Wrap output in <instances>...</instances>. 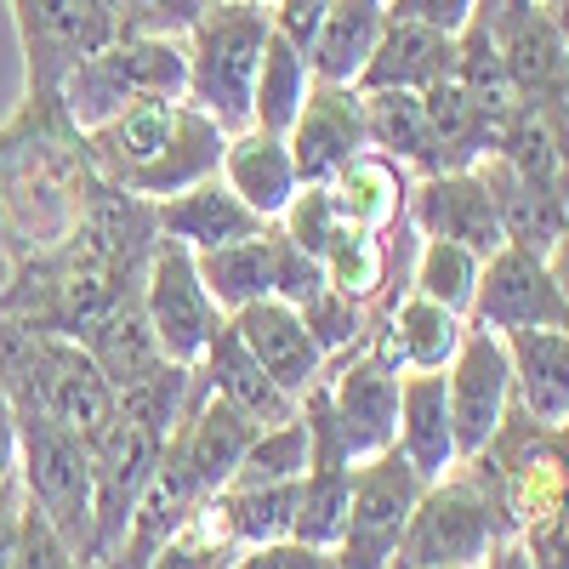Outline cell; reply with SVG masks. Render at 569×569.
<instances>
[{
    "mask_svg": "<svg viewBox=\"0 0 569 569\" xmlns=\"http://www.w3.org/2000/svg\"><path fill=\"white\" fill-rule=\"evenodd\" d=\"M410 188H416V171H405L399 160L365 149V154H353L337 177L325 182V194H330V206H337V217L348 228L393 233L410 217Z\"/></svg>",
    "mask_w": 569,
    "mask_h": 569,
    "instance_id": "cell-21",
    "label": "cell"
},
{
    "mask_svg": "<svg viewBox=\"0 0 569 569\" xmlns=\"http://www.w3.org/2000/svg\"><path fill=\"white\" fill-rule=\"evenodd\" d=\"M228 325H233V337L251 348V359H257L297 405L325 382L330 359H325V348L313 342L308 319H302L291 302L262 297V302H251V308H240V313H228Z\"/></svg>",
    "mask_w": 569,
    "mask_h": 569,
    "instance_id": "cell-15",
    "label": "cell"
},
{
    "mask_svg": "<svg viewBox=\"0 0 569 569\" xmlns=\"http://www.w3.org/2000/svg\"><path fill=\"white\" fill-rule=\"evenodd\" d=\"M233 569H337V552L308 547V541H262V547H240Z\"/></svg>",
    "mask_w": 569,
    "mask_h": 569,
    "instance_id": "cell-39",
    "label": "cell"
},
{
    "mask_svg": "<svg viewBox=\"0 0 569 569\" xmlns=\"http://www.w3.org/2000/svg\"><path fill=\"white\" fill-rule=\"evenodd\" d=\"M12 569H86V558L46 525V518L29 507L23 512V541H18V558H12Z\"/></svg>",
    "mask_w": 569,
    "mask_h": 569,
    "instance_id": "cell-38",
    "label": "cell"
},
{
    "mask_svg": "<svg viewBox=\"0 0 569 569\" xmlns=\"http://www.w3.org/2000/svg\"><path fill=\"white\" fill-rule=\"evenodd\" d=\"M365 98V142L399 160L416 177H433V137H427L421 91H359Z\"/></svg>",
    "mask_w": 569,
    "mask_h": 569,
    "instance_id": "cell-28",
    "label": "cell"
},
{
    "mask_svg": "<svg viewBox=\"0 0 569 569\" xmlns=\"http://www.w3.org/2000/svg\"><path fill=\"white\" fill-rule=\"evenodd\" d=\"M228 149V131L217 120H206L194 103H149L131 109L98 131H86V154L109 188L131 200H171L182 188H194L206 177H217Z\"/></svg>",
    "mask_w": 569,
    "mask_h": 569,
    "instance_id": "cell-2",
    "label": "cell"
},
{
    "mask_svg": "<svg viewBox=\"0 0 569 569\" xmlns=\"http://www.w3.org/2000/svg\"><path fill=\"white\" fill-rule=\"evenodd\" d=\"M246 7H273V0H246Z\"/></svg>",
    "mask_w": 569,
    "mask_h": 569,
    "instance_id": "cell-46",
    "label": "cell"
},
{
    "mask_svg": "<svg viewBox=\"0 0 569 569\" xmlns=\"http://www.w3.org/2000/svg\"><path fill=\"white\" fill-rule=\"evenodd\" d=\"M120 34H171L182 40L188 29L200 23V12L211 0H109Z\"/></svg>",
    "mask_w": 569,
    "mask_h": 569,
    "instance_id": "cell-37",
    "label": "cell"
},
{
    "mask_svg": "<svg viewBox=\"0 0 569 569\" xmlns=\"http://www.w3.org/2000/svg\"><path fill=\"white\" fill-rule=\"evenodd\" d=\"M233 558H240V541L217 525V512H211V501H206V507L154 552L149 569H233Z\"/></svg>",
    "mask_w": 569,
    "mask_h": 569,
    "instance_id": "cell-35",
    "label": "cell"
},
{
    "mask_svg": "<svg viewBox=\"0 0 569 569\" xmlns=\"http://www.w3.org/2000/svg\"><path fill=\"white\" fill-rule=\"evenodd\" d=\"M456 74V40L439 29H421L405 18H388L382 40L359 74V91H427Z\"/></svg>",
    "mask_w": 569,
    "mask_h": 569,
    "instance_id": "cell-24",
    "label": "cell"
},
{
    "mask_svg": "<svg viewBox=\"0 0 569 569\" xmlns=\"http://www.w3.org/2000/svg\"><path fill=\"white\" fill-rule=\"evenodd\" d=\"M86 137L63 120L58 98H23L18 120L0 131V228L12 233L7 257H40L69 240L98 194Z\"/></svg>",
    "mask_w": 569,
    "mask_h": 569,
    "instance_id": "cell-1",
    "label": "cell"
},
{
    "mask_svg": "<svg viewBox=\"0 0 569 569\" xmlns=\"http://www.w3.org/2000/svg\"><path fill=\"white\" fill-rule=\"evenodd\" d=\"M325 7L330 0H273V29L284 34V40H297L302 52H308V40H313V29H319V18H325Z\"/></svg>",
    "mask_w": 569,
    "mask_h": 569,
    "instance_id": "cell-42",
    "label": "cell"
},
{
    "mask_svg": "<svg viewBox=\"0 0 569 569\" xmlns=\"http://www.w3.org/2000/svg\"><path fill=\"white\" fill-rule=\"evenodd\" d=\"M501 342L512 359V410L558 433L569 421V330H518Z\"/></svg>",
    "mask_w": 569,
    "mask_h": 569,
    "instance_id": "cell-20",
    "label": "cell"
},
{
    "mask_svg": "<svg viewBox=\"0 0 569 569\" xmlns=\"http://www.w3.org/2000/svg\"><path fill=\"white\" fill-rule=\"evenodd\" d=\"M541 262H547V273H552V284L563 291V302H569V222L558 228V240L541 251Z\"/></svg>",
    "mask_w": 569,
    "mask_h": 569,
    "instance_id": "cell-44",
    "label": "cell"
},
{
    "mask_svg": "<svg viewBox=\"0 0 569 569\" xmlns=\"http://www.w3.org/2000/svg\"><path fill=\"white\" fill-rule=\"evenodd\" d=\"M467 319L461 313H450V308H439V302H427V297H416V291H405V297H393L388 308H370V337H365V348L370 353H382L393 370H445L456 353H461V342H467Z\"/></svg>",
    "mask_w": 569,
    "mask_h": 569,
    "instance_id": "cell-16",
    "label": "cell"
},
{
    "mask_svg": "<svg viewBox=\"0 0 569 569\" xmlns=\"http://www.w3.org/2000/svg\"><path fill=\"white\" fill-rule=\"evenodd\" d=\"M137 302H142V319L154 330L160 359H171V365H200L211 337L228 325V313L211 302L206 279L194 268V251H182L171 240H154Z\"/></svg>",
    "mask_w": 569,
    "mask_h": 569,
    "instance_id": "cell-7",
    "label": "cell"
},
{
    "mask_svg": "<svg viewBox=\"0 0 569 569\" xmlns=\"http://www.w3.org/2000/svg\"><path fill=\"white\" fill-rule=\"evenodd\" d=\"M297 496H302V479H291V485H222L211 496V512L240 547H262V541L291 536Z\"/></svg>",
    "mask_w": 569,
    "mask_h": 569,
    "instance_id": "cell-29",
    "label": "cell"
},
{
    "mask_svg": "<svg viewBox=\"0 0 569 569\" xmlns=\"http://www.w3.org/2000/svg\"><path fill=\"white\" fill-rule=\"evenodd\" d=\"M23 512H29V496H23L18 472H12V479H0V569H12V558H18V541H23Z\"/></svg>",
    "mask_w": 569,
    "mask_h": 569,
    "instance_id": "cell-41",
    "label": "cell"
},
{
    "mask_svg": "<svg viewBox=\"0 0 569 569\" xmlns=\"http://www.w3.org/2000/svg\"><path fill=\"white\" fill-rule=\"evenodd\" d=\"M410 233L421 240H450V246H467L472 257H496L507 246L501 233V217H496V200L479 171H433V177H416L410 188Z\"/></svg>",
    "mask_w": 569,
    "mask_h": 569,
    "instance_id": "cell-13",
    "label": "cell"
},
{
    "mask_svg": "<svg viewBox=\"0 0 569 569\" xmlns=\"http://www.w3.org/2000/svg\"><path fill=\"white\" fill-rule=\"evenodd\" d=\"M206 291L222 313H240L262 297H273V268H279V233H257V240H240V246H217V251H200L194 257Z\"/></svg>",
    "mask_w": 569,
    "mask_h": 569,
    "instance_id": "cell-26",
    "label": "cell"
},
{
    "mask_svg": "<svg viewBox=\"0 0 569 569\" xmlns=\"http://www.w3.org/2000/svg\"><path fill=\"white\" fill-rule=\"evenodd\" d=\"M29 98H58L63 74L120 34L109 0H12Z\"/></svg>",
    "mask_w": 569,
    "mask_h": 569,
    "instance_id": "cell-9",
    "label": "cell"
},
{
    "mask_svg": "<svg viewBox=\"0 0 569 569\" xmlns=\"http://www.w3.org/2000/svg\"><path fill=\"white\" fill-rule=\"evenodd\" d=\"M86 353L103 365V376L114 382V393L120 388H131L137 376H149L154 365H160V348H154V330H149V319H142V302L137 297H126L98 330L86 337Z\"/></svg>",
    "mask_w": 569,
    "mask_h": 569,
    "instance_id": "cell-32",
    "label": "cell"
},
{
    "mask_svg": "<svg viewBox=\"0 0 569 569\" xmlns=\"http://www.w3.org/2000/svg\"><path fill=\"white\" fill-rule=\"evenodd\" d=\"M308 91H313L308 52H302L297 40H284V34L273 29V34H268V46H262V69H257L251 126H257V131H273V137H284V131H291V120L302 114Z\"/></svg>",
    "mask_w": 569,
    "mask_h": 569,
    "instance_id": "cell-30",
    "label": "cell"
},
{
    "mask_svg": "<svg viewBox=\"0 0 569 569\" xmlns=\"http://www.w3.org/2000/svg\"><path fill=\"white\" fill-rule=\"evenodd\" d=\"M467 325L496 330V337H518V330H569V302H563V291L552 284V273L536 251L501 246L485 262Z\"/></svg>",
    "mask_w": 569,
    "mask_h": 569,
    "instance_id": "cell-12",
    "label": "cell"
},
{
    "mask_svg": "<svg viewBox=\"0 0 569 569\" xmlns=\"http://www.w3.org/2000/svg\"><path fill=\"white\" fill-rule=\"evenodd\" d=\"M188 91V52L171 34H114L98 46L91 58H80L63 86H58V109L63 120L86 137L131 109L149 103H177Z\"/></svg>",
    "mask_w": 569,
    "mask_h": 569,
    "instance_id": "cell-3",
    "label": "cell"
},
{
    "mask_svg": "<svg viewBox=\"0 0 569 569\" xmlns=\"http://www.w3.org/2000/svg\"><path fill=\"white\" fill-rule=\"evenodd\" d=\"M388 29V0H330L313 40H308V69L330 86H359L376 40Z\"/></svg>",
    "mask_w": 569,
    "mask_h": 569,
    "instance_id": "cell-25",
    "label": "cell"
},
{
    "mask_svg": "<svg viewBox=\"0 0 569 569\" xmlns=\"http://www.w3.org/2000/svg\"><path fill=\"white\" fill-rule=\"evenodd\" d=\"M284 240H291L297 251H308V257H319L330 240H337V228H348L342 217H337V206H330V194H325V182H302V194L284 206V217L273 222Z\"/></svg>",
    "mask_w": 569,
    "mask_h": 569,
    "instance_id": "cell-36",
    "label": "cell"
},
{
    "mask_svg": "<svg viewBox=\"0 0 569 569\" xmlns=\"http://www.w3.org/2000/svg\"><path fill=\"white\" fill-rule=\"evenodd\" d=\"M445 399L456 427V456L479 461L512 416V359L496 330H467L461 353L445 365Z\"/></svg>",
    "mask_w": 569,
    "mask_h": 569,
    "instance_id": "cell-11",
    "label": "cell"
},
{
    "mask_svg": "<svg viewBox=\"0 0 569 569\" xmlns=\"http://www.w3.org/2000/svg\"><path fill=\"white\" fill-rule=\"evenodd\" d=\"M284 149L297 160V177L302 182H330L353 154H365V98L359 86H330V80H313L302 114L284 131Z\"/></svg>",
    "mask_w": 569,
    "mask_h": 569,
    "instance_id": "cell-14",
    "label": "cell"
},
{
    "mask_svg": "<svg viewBox=\"0 0 569 569\" xmlns=\"http://www.w3.org/2000/svg\"><path fill=\"white\" fill-rule=\"evenodd\" d=\"M273 34L268 7H246V0H211L200 23L182 34L188 52V91L182 103H194L206 120H217L228 137L251 126V98H257V69L262 46Z\"/></svg>",
    "mask_w": 569,
    "mask_h": 569,
    "instance_id": "cell-4",
    "label": "cell"
},
{
    "mask_svg": "<svg viewBox=\"0 0 569 569\" xmlns=\"http://www.w3.org/2000/svg\"><path fill=\"white\" fill-rule=\"evenodd\" d=\"M507 536L512 530L501 518L490 479L472 461H461L450 479L421 490L410 525H405V541L393 552V569H472Z\"/></svg>",
    "mask_w": 569,
    "mask_h": 569,
    "instance_id": "cell-6",
    "label": "cell"
},
{
    "mask_svg": "<svg viewBox=\"0 0 569 569\" xmlns=\"http://www.w3.org/2000/svg\"><path fill=\"white\" fill-rule=\"evenodd\" d=\"M86 450H91V490H98V518H91V552H86V563H98L126 536L131 507H137L142 490H149L154 467H160L166 433H154L149 421H137V416H126L114 405V421Z\"/></svg>",
    "mask_w": 569,
    "mask_h": 569,
    "instance_id": "cell-10",
    "label": "cell"
},
{
    "mask_svg": "<svg viewBox=\"0 0 569 569\" xmlns=\"http://www.w3.org/2000/svg\"><path fill=\"white\" fill-rule=\"evenodd\" d=\"M273 222H262L222 177H206L194 188H182V194L160 200L154 206V233L182 251H217V246H240V240H257L268 233Z\"/></svg>",
    "mask_w": 569,
    "mask_h": 569,
    "instance_id": "cell-17",
    "label": "cell"
},
{
    "mask_svg": "<svg viewBox=\"0 0 569 569\" xmlns=\"http://www.w3.org/2000/svg\"><path fill=\"white\" fill-rule=\"evenodd\" d=\"M217 177H222L262 222H279L284 206L302 194V177H297V160H291V149H284V137L257 131V126H246V131L228 137Z\"/></svg>",
    "mask_w": 569,
    "mask_h": 569,
    "instance_id": "cell-22",
    "label": "cell"
},
{
    "mask_svg": "<svg viewBox=\"0 0 569 569\" xmlns=\"http://www.w3.org/2000/svg\"><path fill=\"white\" fill-rule=\"evenodd\" d=\"M388 18L421 23V29H439V34H461L472 18H479V0H388Z\"/></svg>",
    "mask_w": 569,
    "mask_h": 569,
    "instance_id": "cell-40",
    "label": "cell"
},
{
    "mask_svg": "<svg viewBox=\"0 0 569 569\" xmlns=\"http://www.w3.org/2000/svg\"><path fill=\"white\" fill-rule=\"evenodd\" d=\"M12 410H18V485H23L29 507L86 558L91 552V518H98L91 450L40 399L12 393Z\"/></svg>",
    "mask_w": 569,
    "mask_h": 569,
    "instance_id": "cell-5",
    "label": "cell"
},
{
    "mask_svg": "<svg viewBox=\"0 0 569 569\" xmlns=\"http://www.w3.org/2000/svg\"><path fill=\"white\" fill-rule=\"evenodd\" d=\"M472 569H541V563L530 558V547L518 541V536H507L501 547H490V558H485V563H472Z\"/></svg>",
    "mask_w": 569,
    "mask_h": 569,
    "instance_id": "cell-43",
    "label": "cell"
},
{
    "mask_svg": "<svg viewBox=\"0 0 569 569\" xmlns=\"http://www.w3.org/2000/svg\"><path fill=\"white\" fill-rule=\"evenodd\" d=\"M552 445H558V456L569 461V421H563V427H558V433H552Z\"/></svg>",
    "mask_w": 569,
    "mask_h": 569,
    "instance_id": "cell-45",
    "label": "cell"
},
{
    "mask_svg": "<svg viewBox=\"0 0 569 569\" xmlns=\"http://www.w3.org/2000/svg\"><path fill=\"white\" fill-rule=\"evenodd\" d=\"M200 376H206V388H211L222 405H233V410H240L246 421H257V427L297 421V410H302V405L251 359V348L233 337V325H222L217 337H211V348H206V359H200Z\"/></svg>",
    "mask_w": 569,
    "mask_h": 569,
    "instance_id": "cell-23",
    "label": "cell"
},
{
    "mask_svg": "<svg viewBox=\"0 0 569 569\" xmlns=\"http://www.w3.org/2000/svg\"><path fill=\"white\" fill-rule=\"evenodd\" d=\"M319 268L330 279V291H342L365 308H388L393 291V246L388 233H365V228H337V240L319 251Z\"/></svg>",
    "mask_w": 569,
    "mask_h": 569,
    "instance_id": "cell-27",
    "label": "cell"
},
{
    "mask_svg": "<svg viewBox=\"0 0 569 569\" xmlns=\"http://www.w3.org/2000/svg\"><path fill=\"white\" fill-rule=\"evenodd\" d=\"M421 109H427V137H433V171H467L479 166L496 142H501V126L512 109H496L485 98H472V91L450 74L439 86L421 91Z\"/></svg>",
    "mask_w": 569,
    "mask_h": 569,
    "instance_id": "cell-18",
    "label": "cell"
},
{
    "mask_svg": "<svg viewBox=\"0 0 569 569\" xmlns=\"http://www.w3.org/2000/svg\"><path fill=\"white\" fill-rule=\"evenodd\" d=\"M348 496H353V467H308L302 472V496H297L291 541L337 552V541L348 530Z\"/></svg>",
    "mask_w": 569,
    "mask_h": 569,
    "instance_id": "cell-33",
    "label": "cell"
},
{
    "mask_svg": "<svg viewBox=\"0 0 569 569\" xmlns=\"http://www.w3.org/2000/svg\"><path fill=\"white\" fill-rule=\"evenodd\" d=\"M393 450L416 467L421 485H439L461 467L456 456V427H450V399H445V370H410L399 388V433Z\"/></svg>",
    "mask_w": 569,
    "mask_h": 569,
    "instance_id": "cell-19",
    "label": "cell"
},
{
    "mask_svg": "<svg viewBox=\"0 0 569 569\" xmlns=\"http://www.w3.org/2000/svg\"><path fill=\"white\" fill-rule=\"evenodd\" d=\"M302 472H308V427H302V410H297V421L262 427L228 485H291Z\"/></svg>",
    "mask_w": 569,
    "mask_h": 569,
    "instance_id": "cell-34",
    "label": "cell"
},
{
    "mask_svg": "<svg viewBox=\"0 0 569 569\" xmlns=\"http://www.w3.org/2000/svg\"><path fill=\"white\" fill-rule=\"evenodd\" d=\"M479 279H485V257H472L467 246L450 240H421L416 233V257H410V291L439 302L450 313H472V297H479Z\"/></svg>",
    "mask_w": 569,
    "mask_h": 569,
    "instance_id": "cell-31",
    "label": "cell"
},
{
    "mask_svg": "<svg viewBox=\"0 0 569 569\" xmlns=\"http://www.w3.org/2000/svg\"><path fill=\"white\" fill-rule=\"evenodd\" d=\"M421 479L399 450H382L353 467L348 496V530L337 541V569H393V552L405 541V525L421 501Z\"/></svg>",
    "mask_w": 569,
    "mask_h": 569,
    "instance_id": "cell-8",
    "label": "cell"
}]
</instances>
